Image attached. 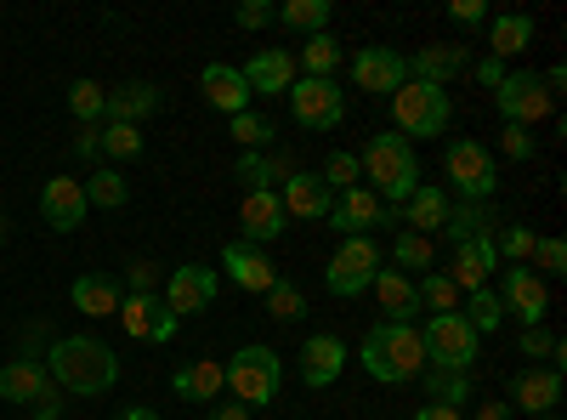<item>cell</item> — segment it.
<instances>
[{"label":"cell","mask_w":567,"mask_h":420,"mask_svg":"<svg viewBox=\"0 0 567 420\" xmlns=\"http://www.w3.org/2000/svg\"><path fill=\"white\" fill-rule=\"evenodd\" d=\"M45 376H52L58 392H74V398H103L114 381H120V363H114V347L97 341V336H58L45 347Z\"/></svg>","instance_id":"cell-1"},{"label":"cell","mask_w":567,"mask_h":420,"mask_svg":"<svg viewBox=\"0 0 567 420\" xmlns=\"http://www.w3.org/2000/svg\"><path fill=\"white\" fill-rule=\"evenodd\" d=\"M358 363H363L381 387H409V381L425 376V341H420L414 324H392V318H381V324H374V330L363 336Z\"/></svg>","instance_id":"cell-2"},{"label":"cell","mask_w":567,"mask_h":420,"mask_svg":"<svg viewBox=\"0 0 567 420\" xmlns=\"http://www.w3.org/2000/svg\"><path fill=\"white\" fill-rule=\"evenodd\" d=\"M358 165H363V188H369L374 199H381V205H392V211L420 188V160H414V143H409V136H398V131L369 136L363 154H358Z\"/></svg>","instance_id":"cell-3"},{"label":"cell","mask_w":567,"mask_h":420,"mask_svg":"<svg viewBox=\"0 0 567 420\" xmlns=\"http://www.w3.org/2000/svg\"><path fill=\"white\" fill-rule=\"evenodd\" d=\"M221 376H227V392L233 403H245V409H267L284 387V358L272 347H239L227 363H221Z\"/></svg>","instance_id":"cell-4"},{"label":"cell","mask_w":567,"mask_h":420,"mask_svg":"<svg viewBox=\"0 0 567 420\" xmlns=\"http://www.w3.org/2000/svg\"><path fill=\"white\" fill-rule=\"evenodd\" d=\"M454 120V103L443 85H420V80H403L392 91V131L398 136H443V125Z\"/></svg>","instance_id":"cell-5"},{"label":"cell","mask_w":567,"mask_h":420,"mask_svg":"<svg viewBox=\"0 0 567 420\" xmlns=\"http://www.w3.org/2000/svg\"><path fill=\"white\" fill-rule=\"evenodd\" d=\"M425 369H460V376H471V363L483 358V336L471 330V324L460 313H437V318H425Z\"/></svg>","instance_id":"cell-6"},{"label":"cell","mask_w":567,"mask_h":420,"mask_svg":"<svg viewBox=\"0 0 567 420\" xmlns=\"http://www.w3.org/2000/svg\"><path fill=\"white\" fill-rule=\"evenodd\" d=\"M443 176L460 188L465 205H488L499 194V165L483 143H471V136H454V143L443 148Z\"/></svg>","instance_id":"cell-7"},{"label":"cell","mask_w":567,"mask_h":420,"mask_svg":"<svg viewBox=\"0 0 567 420\" xmlns=\"http://www.w3.org/2000/svg\"><path fill=\"white\" fill-rule=\"evenodd\" d=\"M381 267H386V256H381L374 239H341L336 256H329V267H323V290L352 301V296H363L374 285V273H381Z\"/></svg>","instance_id":"cell-8"},{"label":"cell","mask_w":567,"mask_h":420,"mask_svg":"<svg viewBox=\"0 0 567 420\" xmlns=\"http://www.w3.org/2000/svg\"><path fill=\"white\" fill-rule=\"evenodd\" d=\"M494 109H499V120H505V125H523V131H534L539 120H550L556 98L545 91V80H539L534 69H516V74H505V80H499V91H494Z\"/></svg>","instance_id":"cell-9"},{"label":"cell","mask_w":567,"mask_h":420,"mask_svg":"<svg viewBox=\"0 0 567 420\" xmlns=\"http://www.w3.org/2000/svg\"><path fill=\"white\" fill-rule=\"evenodd\" d=\"M290 98V114L301 131H336L347 120V98L336 80H312V74H296V85L284 91Z\"/></svg>","instance_id":"cell-10"},{"label":"cell","mask_w":567,"mask_h":420,"mask_svg":"<svg viewBox=\"0 0 567 420\" xmlns=\"http://www.w3.org/2000/svg\"><path fill=\"white\" fill-rule=\"evenodd\" d=\"M494 278H499V290H494L499 307L523 318V330H528V324H545V313H550V290H545V278H539L528 262H511V267H499Z\"/></svg>","instance_id":"cell-11"},{"label":"cell","mask_w":567,"mask_h":420,"mask_svg":"<svg viewBox=\"0 0 567 420\" xmlns=\"http://www.w3.org/2000/svg\"><path fill=\"white\" fill-rule=\"evenodd\" d=\"M329 222L341 227V239H374V227H392V233H398V211L381 205L369 188L336 194V205H329Z\"/></svg>","instance_id":"cell-12"},{"label":"cell","mask_w":567,"mask_h":420,"mask_svg":"<svg viewBox=\"0 0 567 420\" xmlns=\"http://www.w3.org/2000/svg\"><path fill=\"white\" fill-rule=\"evenodd\" d=\"M352 80H358V91L392 98V91L409 80V58L398 52V45H358L352 52Z\"/></svg>","instance_id":"cell-13"},{"label":"cell","mask_w":567,"mask_h":420,"mask_svg":"<svg viewBox=\"0 0 567 420\" xmlns=\"http://www.w3.org/2000/svg\"><path fill=\"white\" fill-rule=\"evenodd\" d=\"M176 318H194L205 307H216V267L205 262H182L171 278H165V296H159Z\"/></svg>","instance_id":"cell-14"},{"label":"cell","mask_w":567,"mask_h":420,"mask_svg":"<svg viewBox=\"0 0 567 420\" xmlns=\"http://www.w3.org/2000/svg\"><path fill=\"white\" fill-rule=\"evenodd\" d=\"M499 273V250H494V233H483V239H465L454 245V262H449V278L454 290L471 296V290H488V278Z\"/></svg>","instance_id":"cell-15"},{"label":"cell","mask_w":567,"mask_h":420,"mask_svg":"<svg viewBox=\"0 0 567 420\" xmlns=\"http://www.w3.org/2000/svg\"><path fill=\"white\" fill-rule=\"evenodd\" d=\"M85 182L80 176H52L40 188V216H45V227L52 233H74L80 222H85Z\"/></svg>","instance_id":"cell-16"},{"label":"cell","mask_w":567,"mask_h":420,"mask_svg":"<svg viewBox=\"0 0 567 420\" xmlns=\"http://www.w3.org/2000/svg\"><path fill=\"white\" fill-rule=\"evenodd\" d=\"M278 205L284 216H301V222H329V205H336V194L323 188L318 171H290L278 188Z\"/></svg>","instance_id":"cell-17"},{"label":"cell","mask_w":567,"mask_h":420,"mask_svg":"<svg viewBox=\"0 0 567 420\" xmlns=\"http://www.w3.org/2000/svg\"><path fill=\"white\" fill-rule=\"evenodd\" d=\"M221 273H227V278H233V285H239L245 296H267V290L278 285V278H284V273H278V267H272V262H267L256 245H245V239H233V245L221 250Z\"/></svg>","instance_id":"cell-18"},{"label":"cell","mask_w":567,"mask_h":420,"mask_svg":"<svg viewBox=\"0 0 567 420\" xmlns=\"http://www.w3.org/2000/svg\"><path fill=\"white\" fill-rule=\"evenodd\" d=\"M511 409H528L534 420L539 414H556L561 409V369H516L511 376Z\"/></svg>","instance_id":"cell-19"},{"label":"cell","mask_w":567,"mask_h":420,"mask_svg":"<svg viewBox=\"0 0 567 420\" xmlns=\"http://www.w3.org/2000/svg\"><path fill=\"white\" fill-rule=\"evenodd\" d=\"M341 369H347V341H341V336L323 330V336H307V341H301V381H307L312 392L336 387Z\"/></svg>","instance_id":"cell-20"},{"label":"cell","mask_w":567,"mask_h":420,"mask_svg":"<svg viewBox=\"0 0 567 420\" xmlns=\"http://www.w3.org/2000/svg\"><path fill=\"white\" fill-rule=\"evenodd\" d=\"M245 85H250V98H284V91H290L296 85V58L290 52H284V45H267V52H256L245 69Z\"/></svg>","instance_id":"cell-21"},{"label":"cell","mask_w":567,"mask_h":420,"mask_svg":"<svg viewBox=\"0 0 567 420\" xmlns=\"http://www.w3.org/2000/svg\"><path fill=\"white\" fill-rule=\"evenodd\" d=\"M449 194L437 188V182H420V188L398 205V222L409 227V233H420V239H432V233H443V222H449Z\"/></svg>","instance_id":"cell-22"},{"label":"cell","mask_w":567,"mask_h":420,"mask_svg":"<svg viewBox=\"0 0 567 420\" xmlns=\"http://www.w3.org/2000/svg\"><path fill=\"white\" fill-rule=\"evenodd\" d=\"M45 392H52V376H45L40 358H12V363H0V398H7V403L34 409Z\"/></svg>","instance_id":"cell-23"},{"label":"cell","mask_w":567,"mask_h":420,"mask_svg":"<svg viewBox=\"0 0 567 420\" xmlns=\"http://www.w3.org/2000/svg\"><path fill=\"white\" fill-rule=\"evenodd\" d=\"M199 91H205V103H210L216 114H227V120L250 109V85H245V74L233 69V63H205Z\"/></svg>","instance_id":"cell-24"},{"label":"cell","mask_w":567,"mask_h":420,"mask_svg":"<svg viewBox=\"0 0 567 420\" xmlns=\"http://www.w3.org/2000/svg\"><path fill=\"white\" fill-rule=\"evenodd\" d=\"M239 227H245V245H272V239H284V227H290V216H284V205H278V194H245V205H239Z\"/></svg>","instance_id":"cell-25"},{"label":"cell","mask_w":567,"mask_h":420,"mask_svg":"<svg viewBox=\"0 0 567 420\" xmlns=\"http://www.w3.org/2000/svg\"><path fill=\"white\" fill-rule=\"evenodd\" d=\"M159 85L154 80H125V85H114L109 91V125H142V120H148V114H159Z\"/></svg>","instance_id":"cell-26"},{"label":"cell","mask_w":567,"mask_h":420,"mask_svg":"<svg viewBox=\"0 0 567 420\" xmlns=\"http://www.w3.org/2000/svg\"><path fill=\"white\" fill-rule=\"evenodd\" d=\"M69 301L80 307V318H114L125 290H120V278L114 273H80L74 285H69Z\"/></svg>","instance_id":"cell-27"},{"label":"cell","mask_w":567,"mask_h":420,"mask_svg":"<svg viewBox=\"0 0 567 420\" xmlns=\"http://www.w3.org/2000/svg\"><path fill=\"white\" fill-rule=\"evenodd\" d=\"M171 392L182 403H216L227 392V376H221L216 358H194V363H182L176 376H171Z\"/></svg>","instance_id":"cell-28"},{"label":"cell","mask_w":567,"mask_h":420,"mask_svg":"<svg viewBox=\"0 0 567 420\" xmlns=\"http://www.w3.org/2000/svg\"><path fill=\"white\" fill-rule=\"evenodd\" d=\"M465 69H471V52H465V45H425V52L409 58V80L443 85V91H449V80L465 74Z\"/></svg>","instance_id":"cell-29"},{"label":"cell","mask_w":567,"mask_h":420,"mask_svg":"<svg viewBox=\"0 0 567 420\" xmlns=\"http://www.w3.org/2000/svg\"><path fill=\"white\" fill-rule=\"evenodd\" d=\"M290 171H296L290 154H272V148H261V154H239V165H233V176L245 182V194H278Z\"/></svg>","instance_id":"cell-30"},{"label":"cell","mask_w":567,"mask_h":420,"mask_svg":"<svg viewBox=\"0 0 567 420\" xmlns=\"http://www.w3.org/2000/svg\"><path fill=\"white\" fill-rule=\"evenodd\" d=\"M369 290L381 296V313H386L392 324H414V318H420V290H414V278H403V273L381 267Z\"/></svg>","instance_id":"cell-31"},{"label":"cell","mask_w":567,"mask_h":420,"mask_svg":"<svg viewBox=\"0 0 567 420\" xmlns=\"http://www.w3.org/2000/svg\"><path fill=\"white\" fill-rule=\"evenodd\" d=\"M534 45V18L528 12H499L494 23H488V58H516V52H528Z\"/></svg>","instance_id":"cell-32"},{"label":"cell","mask_w":567,"mask_h":420,"mask_svg":"<svg viewBox=\"0 0 567 420\" xmlns=\"http://www.w3.org/2000/svg\"><path fill=\"white\" fill-rule=\"evenodd\" d=\"M386 267L392 273H403V278H414V273H432L437 267V245L432 239H420V233H398V239H392V256H386Z\"/></svg>","instance_id":"cell-33"},{"label":"cell","mask_w":567,"mask_h":420,"mask_svg":"<svg viewBox=\"0 0 567 420\" xmlns=\"http://www.w3.org/2000/svg\"><path fill=\"white\" fill-rule=\"evenodd\" d=\"M420 387H425V398L443 403V409H465L471 392H477V387H471V376H460V369H425Z\"/></svg>","instance_id":"cell-34"},{"label":"cell","mask_w":567,"mask_h":420,"mask_svg":"<svg viewBox=\"0 0 567 420\" xmlns=\"http://www.w3.org/2000/svg\"><path fill=\"white\" fill-rule=\"evenodd\" d=\"M296 69H307L312 80H336V69H341V40H336V34H307Z\"/></svg>","instance_id":"cell-35"},{"label":"cell","mask_w":567,"mask_h":420,"mask_svg":"<svg viewBox=\"0 0 567 420\" xmlns=\"http://www.w3.org/2000/svg\"><path fill=\"white\" fill-rule=\"evenodd\" d=\"M443 233H449L454 245H465V239H483V233H494V211H488V205H449Z\"/></svg>","instance_id":"cell-36"},{"label":"cell","mask_w":567,"mask_h":420,"mask_svg":"<svg viewBox=\"0 0 567 420\" xmlns=\"http://www.w3.org/2000/svg\"><path fill=\"white\" fill-rule=\"evenodd\" d=\"M318 176H323V188H329V194H352V188H363V165H358L352 148H336V154L318 165Z\"/></svg>","instance_id":"cell-37"},{"label":"cell","mask_w":567,"mask_h":420,"mask_svg":"<svg viewBox=\"0 0 567 420\" xmlns=\"http://www.w3.org/2000/svg\"><path fill=\"white\" fill-rule=\"evenodd\" d=\"M131 199V182L114 171V165H103V171H91L85 176V205H103V211H120Z\"/></svg>","instance_id":"cell-38"},{"label":"cell","mask_w":567,"mask_h":420,"mask_svg":"<svg viewBox=\"0 0 567 420\" xmlns=\"http://www.w3.org/2000/svg\"><path fill=\"white\" fill-rule=\"evenodd\" d=\"M329 0H290V7H278V23L296 29V34H323L329 29Z\"/></svg>","instance_id":"cell-39"},{"label":"cell","mask_w":567,"mask_h":420,"mask_svg":"<svg viewBox=\"0 0 567 420\" xmlns=\"http://www.w3.org/2000/svg\"><path fill=\"white\" fill-rule=\"evenodd\" d=\"M534 245H539V233H534V227H523V222H505V227H494L499 267H511V262H534Z\"/></svg>","instance_id":"cell-40"},{"label":"cell","mask_w":567,"mask_h":420,"mask_svg":"<svg viewBox=\"0 0 567 420\" xmlns=\"http://www.w3.org/2000/svg\"><path fill=\"white\" fill-rule=\"evenodd\" d=\"M414 290H420V307L432 313V318H437V313H460V290H454L449 273H420Z\"/></svg>","instance_id":"cell-41"},{"label":"cell","mask_w":567,"mask_h":420,"mask_svg":"<svg viewBox=\"0 0 567 420\" xmlns=\"http://www.w3.org/2000/svg\"><path fill=\"white\" fill-rule=\"evenodd\" d=\"M233 143H239L245 154H261V148H272V143H278V131H272V120H267V114L245 109V114H233Z\"/></svg>","instance_id":"cell-42"},{"label":"cell","mask_w":567,"mask_h":420,"mask_svg":"<svg viewBox=\"0 0 567 420\" xmlns=\"http://www.w3.org/2000/svg\"><path fill=\"white\" fill-rule=\"evenodd\" d=\"M159 307H165L159 296H125L114 318L125 324V336H131V341H148V330H154V318H159Z\"/></svg>","instance_id":"cell-43"},{"label":"cell","mask_w":567,"mask_h":420,"mask_svg":"<svg viewBox=\"0 0 567 420\" xmlns=\"http://www.w3.org/2000/svg\"><path fill=\"white\" fill-rule=\"evenodd\" d=\"M465 324H471V330H477V336H494L499 330V324H505V307H499V296L494 290H471L465 296V313H460Z\"/></svg>","instance_id":"cell-44"},{"label":"cell","mask_w":567,"mask_h":420,"mask_svg":"<svg viewBox=\"0 0 567 420\" xmlns=\"http://www.w3.org/2000/svg\"><path fill=\"white\" fill-rule=\"evenodd\" d=\"M261 301H267V318H272V324H296V318H307V296L290 285V278H278V285H272Z\"/></svg>","instance_id":"cell-45"},{"label":"cell","mask_w":567,"mask_h":420,"mask_svg":"<svg viewBox=\"0 0 567 420\" xmlns=\"http://www.w3.org/2000/svg\"><path fill=\"white\" fill-rule=\"evenodd\" d=\"M103 109H109V91H103L97 80H74V85H69V114H74L80 125L103 120Z\"/></svg>","instance_id":"cell-46"},{"label":"cell","mask_w":567,"mask_h":420,"mask_svg":"<svg viewBox=\"0 0 567 420\" xmlns=\"http://www.w3.org/2000/svg\"><path fill=\"white\" fill-rule=\"evenodd\" d=\"M97 143H103L109 160H136V154H142V131H136V125H103Z\"/></svg>","instance_id":"cell-47"},{"label":"cell","mask_w":567,"mask_h":420,"mask_svg":"<svg viewBox=\"0 0 567 420\" xmlns=\"http://www.w3.org/2000/svg\"><path fill=\"white\" fill-rule=\"evenodd\" d=\"M528 267H539V278H561V273H567V245H561V239H539Z\"/></svg>","instance_id":"cell-48"},{"label":"cell","mask_w":567,"mask_h":420,"mask_svg":"<svg viewBox=\"0 0 567 420\" xmlns=\"http://www.w3.org/2000/svg\"><path fill=\"white\" fill-rule=\"evenodd\" d=\"M534 148H539L534 131H523V125H505V131H499V154H505V160H534Z\"/></svg>","instance_id":"cell-49"},{"label":"cell","mask_w":567,"mask_h":420,"mask_svg":"<svg viewBox=\"0 0 567 420\" xmlns=\"http://www.w3.org/2000/svg\"><path fill=\"white\" fill-rule=\"evenodd\" d=\"M125 285H131L125 296H154V285H159V267H154V262H131V267H125Z\"/></svg>","instance_id":"cell-50"},{"label":"cell","mask_w":567,"mask_h":420,"mask_svg":"<svg viewBox=\"0 0 567 420\" xmlns=\"http://www.w3.org/2000/svg\"><path fill=\"white\" fill-rule=\"evenodd\" d=\"M233 23L239 29H267V23H278V7H267V0H245V7L233 12Z\"/></svg>","instance_id":"cell-51"},{"label":"cell","mask_w":567,"mask_h":420,"mask_svg":"<svg viewBox=\"0 0 567 420\" xmlns=\"http://www.w3.org/2000/svg\"><path fill=\"white\" fill-rule=\"evenodd\" d=\"M176 330H182V318H176L171 307H159V318H154V330H148V341H154V347H165V341H176Z\"/></svg>","instance_id":"cell-52"},{"label":"cell","mask_w":567,"mask_h":420,"mask_svg":"<svg viewBox=\"0 0 567 420\" xmlns=\"http://www.w3.org/2000/svg\"><path fill=\"white\" fill-rule=\"evenodd\" d=\"M471 74H477V85H483V91H499L505 63H499V58H483V63H471Z\"/></svg>","instance_id":"cell-53"},{"label":"cell","mask_w":567,"mask_h":420,"mask_svg":"<svg viewBox=\"0 0 567 420\" xmlns=\"http://www.w3.org/2000/svg\"><path fill=\"white\" fill-rule=\"evenodd\" d=\"M74 154H80V160H103V143H97V125H80V131H74Z\"/></svg>","instance_id":"cell-54"},{"label":"cell","mask_w":567,"mask_h":420,"mask_svg":"<svg viewBox=\"0 0 567 420\" xmlns=\"http://www.w3.org/2000/svg\"><path fill=\"white\" fill-rule=\"evenodd\" d=\"M449 18L471 29V23H483V18H488V7H483V0H454V7H449Z\"/></svg>","instance_id":"cell-55"},{"label":"cell","mask_w":567,"mask_h":420,"mask_svg":"<svg viewBox=\"0 0 567 420\" xmlns=\"http://www.w3.org/2000/svg\"><path fill=\"white\" fill-rule=\"evenodd\" d=\"M29 414H34V420H63V392L52 387V392H45V398H40Z\"/></svg>","instance_id":"cell-56"},{"label":"cell","mask_w":567,"mask_h":420,"mask_svg":"<svg viewBox=\"0 0 567 420\" xmlns=\"http://www.w3.org/2000/svg\"><path fill=\"white\" fill-rule=\"evenodd\" d=\"M210 420H250V409H245V403H233V398H227V403L216 398V403H210Z\"/></svg>","instance_id":"cell-57"},{"label":"cell","mask_w":567,"mask_h":420,"mask_svg":"<svg viewBox=\"0 0 567 420\" xmlns=\"http://www.w3.org/2000/svg\"><path fill=\"white\" fill-rule=\"evenodd\" d=\"M414 420H465V409H443V403H425V409H414Z\"/></svg>","instance_id":"cell-58"},{"label":"cell","mask_w":567,"mask_h":420,"mask_svg":"<svg viewBox=\"0 0 567 420\" xmlns=\"http://www.w3.org/2000/svg\"><path fill=\"white\" fill-rule=\"evenodd\" d=\"M471 420H516L511 403H483V409H471Z\"/></svg>","instance_id":"cell-59"},{"label":"cell","mask_w":567,"mask_h":420,"mask_svg":"<svg viewBox=\"0 0 567 420\" xmlns=\"http://www.w3.org/2000/svg\"><path fill=\"white\" fill-rule=\"evenodd\" d=\"M120 420H159V409H148V403H131V409H120Z\"/></svg>","instance_id":"cell-60"},{"label":"cell","mask_w":567,"mask_h":420,"mask_svg":"<svg viewBox=\"0 0 567 420\" xmlns=\"http://www.w3.org/2000/svg\"><path fill=\"white\" fill-rule=\"evenodd\" d=\"M0 245H7V211H0Z\"/></svg>","instance_id":"cell-61"},{"label":"cell","mask_w":567,"mask_h":420,"mask_svg":"<svg viewBox=\"0 0 567 420\" xmlns=\"http://www.w3.org/2000/svg\"><path fill=\"white\" fill-rule=\"evenodd\" d=\"M539 420H561V409H556V414H539Z\"/></svg>","instance_id":"cell-62"}]
</instances>
